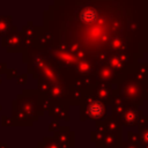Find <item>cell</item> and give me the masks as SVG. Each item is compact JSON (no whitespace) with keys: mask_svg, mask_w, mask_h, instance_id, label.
Returning a JSON list of instances; mask_svg holds the SVG:
<instances>
[{"mask_svg":"<svg viewBox=\"0 0 148 148\" xmlns=\"http://www.w3.org/2000/svg\"><path fill=\"white\" fill-rule=\"evenodd\" d=\"M138 135L140 139V145L142 148H148V116L141 118L140 123L138 124Z\"/></svg>","mask_w":148,"mask_h":148,"instance_id":"obj_13","label":"cell"},{"mask_svg":"<svg viewBox=\"0 0 148 148\" xmlns=\"http://www.w3.org/2000/svg\"><path fill=\"white\" fill-rule=\"evenodd\" d=\"M139 58L134 54H124V53H108L105 64L116 72L126 73L128 69L138 64Z\"/></svg>","mask_w":148,"mask_h":148,"instance_id":"obj_4","label":"cell"},{"mask_svg":"<svg viewBox=\"0 0 148 148\" xmlns=\"http://www.w3.org/2000/svg\"><path fill=\"white\" fill-rule=\"evenodd\" d=\"M57 127H59V124H58V120H56V121H53L51 125H50V131H53L54 128H57Z\"/></svg>","mask_w":148,"mask_h":148,"instance_id":"obj_17","label":"cell"},{"mask_svg":"<svg viewBox=\"0 0 148 148\" xmlns=\"http://www.w3.org/2000/svg\"><path fill=\"white\" fill-rule=\"evenodd\" d=\"M143 86V89H145V91L148 94V84H142Z\"/></svg>","mask_w":148,"mask_h":148,"instance_id":"obj_18","label":"cell"},{"mask_svg":"<svg viewBox=\"0 0 148 148\" xmlns=\"http://www.w3.org/2000/svg\"><path fill=\"white\" fill-rule=\"evenodd\" d=\"M108 105L98 101L90 94H84L80 104V120L86 121L88 119L102 121L106 118Z\"/></svg>","mask_w":148,"mask_h":148,"instance_id":"obj_3","label":"cell"},{"mask_svg":"<svg viewBox=\"0 0 148 148\" xmlns=\"http://www.w3.org/2000/svg\"><path fill=\"white\" fill-rule=\"evenodd\" d=\"M127 73V72H126ZM126 73H120V72H116L112 68H110L106 64H102V65H97L92 76L95 77V80L97 82L101 83H106V84H111L116 83L118 84L126 75Z\"/></svg>","mask_w":148,"mask_h":148,"instance_id":"obj_5","label":"cell"},{"mask_svg":"<svg viewBox=\"0 0 148 148\" xmlns=\"http://www.w3.org/2000/svg\"><path fill=\"white\" fill-rule=\"evenodd\" d=\"M123 133H105L101 148H119L123 143Z\"/></svg>","mask_w":148,"mask_h":148,"instance_id":"obj_12","label":"cell"},{"mask_svg":"<svg viewBox=\"0 0 148 148\" xmlns=\"http://www.w3.org/2000/svg\"><path fill=\"white\" fill-rule=\"evenodd\" d=\"M132 67L126 73L125 77L117 84L118 87L116 89L121 99L139 108L140 105L143 104L145 101L148 99V94L145 91L143 86L134 79L132 74Z\"/></svg>","mask_w":148,"mask_h":148,"instance_id":"obj_2","label":"cell"},{"mask_svg":"<svg viewBox=\"0 0 148 148\" xmlns=\"http://www.w3.org/2000/svg\"><path fill=\"white\" fill-rule=\"evenodd\" d=\"M132 74L141 84H148V62L136 64L132 67Z\"/></svg>","mask_w":148,"mask_h":148,"instance_id":"obj_11","label":"cell"},{"mask_svg":"<svg viewBox=\"0 0 148 148\" xmlns=\"http://www.w3.org/2000/svg\"><path fill=\"white\" fill-rule=\"evenodd\" d=\"M127 138H128L127 142L133 143V145H140V139H139L138 133L132 132V131H128V132H127Z\"/></svg>","mask_w":148,"mask_h":148,"instance_id":"obj_15","label":"cell"},{"mask_svg":"<svg viewBox=\"0 0 148 148\" xmlns=\"http://www.w3.org/2000/svg\"><path fill=\"white\" fill-rule=\"evenodd\" d=\"M143 117V111L139 110V108L128 104L124 112L120 116V124L121 126H138L141 118Z\"/></svg>","mask_w":148,"mask_h":148,"instance_id":"obj_7","label":"cell"},{"mask_svg":"<svg viewBox=\"0 0 148 148\" xmlns=\"http://www.w3.org/2000/svg\"><path fill=\"white\" fill-rule=\"evenodd\" d=\"M105 133L106 132H104V131H92L91 133H90V140H91V142H94L98 148H101V146H102V142H103V140H104V136H105Z\"/></svg>","mask_w":148,"mask_h":148,"instance_id":"obj_14","label":"cell"},{"mask_svg":"<svg viewBox=\"0 0 148 148\" xmlns=\"http://www.w3.org/2000/svg\"><path fill=\"white\" fill-rule=\"evenodd\" d=\"M56 140L61 148H72L75 146V133L67 126L60 127L56 132Z\"/></svg>","mask_w":148,"mask_h":148,"instance_id":"obj_8","label":"cell"},{"mask_svg":"<svg viewBox=\"0 0 148 148\" xmlns=\"http://www.w3.org/2000/svg\"><path fill=\"white\" fill-rule=\"evenodd\" d=\"M121 148H142V147H141V145H133V143L125 141L121 143Z\"/></svg>","mask_w":148,"mask_h":148,"instance_id":"obj_16","label":"cell"},{"mask_svg":"<svg viewBox=\"0 0 148 148\" xmlns=\"http://www.w3.org/2000/svg\"><path fill=\"white\" fill-rule=\"evenodd\" d=\"M113 91H114V88H112L111 84L96 82V84L92 86V87H91L89 90H87L84 94H90L91 96H94V97L97 98L98 101L103 102L104 104L111 105L112 97H113Z\"/></svg>","mask_w":148,"mask_h":148,"instance_id":"obj_6","label":"cell"},{"mask_svg":"<svg viewBox=\"0 0 148 148\" xmlns=\"http://www.w3.org/2000/svg\"><path fill=\"white\" fill-rule=\"evenodd\" d=\"M97 131H104L106 133H123L121 132V124L120 120L112 116H106V118L102 121L96 123Z\"/></svg>","mask_w":148,"mask_h":148,"instance_id":"obj_9","label":"cell"},{"mask_svg":"<svg viewBox=\"0 0 148 148\" xmlns=\"http://www.w3.org/2000/svg\"><path fill=\"white\" fill-rule=\"evenodd\" d=\"M68 110H69V105L67 102L64 101H53L52 106H51V111L50 114L56 117L57 119H62L68 121L69 120V116H68Z\"/></svg>","mask_w":148,"mask_h":148,"instance_id":"obj_10","label":"cell"},{"mask_svg":"<svg viewBox=\"0 0 148 148\" xmlns=\"http://www.w3.org/2000/svg\"><path fill=\"white\" fill-rule=\"evenodd\" d=\"M50 34L58 43L77 44L87 54L148 52V0L59 1L52 6Z\"/></svg>","mask_w":148,"mask_h":148,"instance_id":"obj_1","label":"cell"}]
</instances>
